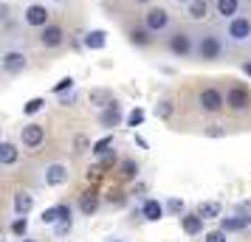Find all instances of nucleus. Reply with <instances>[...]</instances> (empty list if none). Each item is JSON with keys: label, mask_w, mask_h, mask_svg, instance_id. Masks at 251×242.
<instances>
[{"label": "nucleus", "mask_w": 251, "mask_h": 242, "mask_svg": "<svg viewBox=\"0 0 251 242\" xmlns=\"http://www.w3.org/2000/svg\"><path fill=\"white\" fill-rule=\"evenodd\" d=\"M43 104H46V99H31V102L23 107V110H25L28 115H34V113H40V110H43Z\"/></svg>", "instance_id": "obj_29"}, {"label": "nucleus", "mask_w": 251, "mask_h": 242, "mask_svg": "<svg viewBox=\"0 0 251 242\" xmlns=\"http://www.w3.org/2000/svg\"><path fill=\"white\" fill-rule=\"evenodd\" d=\"M110 147H113V138H110V135H107V138H102V141H96V144H93V155H104V152H110Z\"/></svg>", "instance_id": "obj_25"}, {"label": "nucleus", "mask_w": 251, "mask_h": 242, "mask_svg": "<svg viewBox=\"0 0 251 242\" xmlns=\"http://www.w3.org/2000/svg\"><path fill=\"white\" fill-rule=\"evenodd\" d=\"M198 102H201V107H203L206 113H220L226 107V96L217 90V88H206V90H201Z\"/></svg>", "instance_id": "obj_2"}, {"label": "nucleus", "mask_w": 251, "mask_h": 242, "mask_svg": "<svg viewBox=\"0 0 251 242\" xmlns=\"http://www.w3.org/2000/svg\"><path fill=\"white\" fill-rule=\"evenodd\" d=\"M62 40H65V31H62V25L57 23H48L43 31H40V45L43 48H57L62 45Z\"/></svg>", "instance_id": "obj_9"}, {"label": "nucleus", "mask_w": 251, "mask_h": 242, "mask_svg": "<svg viewBox=\"0 0 251 242\" xmlns=\"http://www.w3.org/2000/svg\"><path fill=\"white\" fill-rule=\"evenodd\" d=\"M54 231H57L59 237H65V234L71 231V220H59V222H57V228H54Z\"/></svg>", "instance_id": "obj_33"}, {"label": "nucleus", "mask_w": 251, "mask_h": 242, "mask_svg": "<svg viewBox=\"0 0 251 242\" xmlns=\"http://www.w3.org/2000/svg\"><path fill=\"white\" fill-rule=\"evenodd\" d=\"M119 121H122V107H119L116 102L107 104V107L102 110V115H99V124H102V127H116Z\"/></svg>", "instance_id": "obj_13"}, {"label": "nucleus", "mask_w": 251, "mask_h": 242, "mask_svg": "<svg viewBox=\"0 0 251 242\" xmlns=\"http://www.w3.org/2000/svg\"><path fill=\"white\" fill-rule=\"evenodd\" d=\"M85 45L88 48H104V34L102 31H91V34L85 37Z\"/></svg>", "instance_id": "obj_24"}, {"label": "nucleus", "mask_w": 251, "mask_h": 242, "mask_svg": "<svg viewBox=\"0 0 251 242\" xmlns=\"http://www.w3.org/2000/svg\"><path fill=\"white\" fill-rule=\"evenodd\" d=\"M215 9L223 20H231L237 17V9H240V0H215Z\"/></svg>", "instance_id": "obj_17"}, {"label": "nucleus", "mask_w": 251, "mask_h": 242, "mask_svg": "<svg viewBox=\"0 0 251 242\" xmlns=\"http://www.w3.org/2000/svg\"><path fill=\"white\" fill-rule=\"evenodd\" d=\"M178 3H189V0H178Z\"/></svg>", "instance_id": "obj_43"}, {"label": "nucleus", "mask_w": 251, "mask_h": 242, "mask_svg": "<svg viewBox=\"0 0 251 242\" xmlns=\"http://www.w3.org/2000/svg\"><path fill=\"white\" fill-rule=\"evenodd\" d=\"M144 25H147L152 34H158V31H164V28L170 25V12H167L164 6H152V9H147V14H144Z\"/></svg>", "instance_id": "obj_3"}, {"label": "nucleus", "mask_w": 251, "mask_h": 242, "mask_svg": "<svg viewBox=\"0 0 251 242\" xmlns=\"http://www.w3.org/2000/svg\"><path fill=\"white\" fill-rule=\"evenodd\" d=\"M85 144H88V138H82L79 135V138H76V152H85Z\"/></svg>", "instance_id": "obj_38"}, {"label": "nucleus", "mask_w": 251, "mask_h": 242, "mask_svg": "<svg viewBox=\"0 0 251 242\" xmlns=\"http://www.w3.org/2000/svg\"><path fill=\"white\" fill-rule=\"evenodd\" d=\"M40 220H43L46 225H57V222H59V208H46Z\"/></svg>", "instance_id": "obj_26"}, {"label": "nucleus", "mask_w": 251, "mask_h": 242, "mask_svg": "<svg viewBox=\"0 0 251 242\" xmlns=\"http://www.w3.org/2000/svg\"><path fill=\"white\" fill-rule=\"evenodd\" d=\"M243 70H246V73L251 76V62H246V65H243Z\"/></svg>", "instance_id": "obj_40"}, {"label": "nucleus", "mask_w": 251, "mask_h": 242, "mask_svg": "<svg viewBox=\"0 0 251 242\" xmlns=\"http://www.w3.org/2000/svg\"><path fill=\"white\" fill-rule=\"evenodd\" d=\"M88 102L96 104V107H102V110H104V107H107V104H113L116 99H113V93L107 90V88H93V90L88 93Z\"/></svg>", "instance_id": "obj_14"}, {"label": "nucleus", "mask_w": 251, "mask_h": 242, "mask_svg": "<svg viewBox=\"0 0 251 242\" xmlns=\"http://www.w3.org/2000/svg\"><path fill=\"white\" fill-rule=\"evenodd\" d=\"M59 220H71V206H65V203H59Z\"/></svg>", "instance_id": "obj_35"}, {"label": "nucleus", "mask_w": 251, "mask_h": 242, "mask_svg": "<svg viewBox=\"0 0 251 242\" xmlns=\"http://www.w3.org/2000/svg\"><path fill=\"white\" fill-rule=\"evenodd\" d=\"M206 14H209V0H189V3H186V17H189V20L201 23Z\"/></svg>", "instance_id": "obj_12"}, {"label": "nucleus", "mask_w": 251, "mask_h": 242, "mask_svg": "<svg viewBox=\"0 0 251 242\" xmlns=\"http://www.w3.org/2000/svg\"><path fill=\"white\" fill-rule=\"evenodd\" d=\"M116 163V152L110 150V152H104V158H102V166H113Z\"/></svg>", "instance_id": "obj_34"}, {"label": "nucleus", "mask_w": 251, "mask_h": 242, "mask_svg": "<svg viewBox=\"0 0 251 242\" xmlns=\"http://www.w3.org/2000/svg\"><path fill=\"white\" fill-rule=\"evenodd\" d=\"M23 242H37V240H23Z\"/></svg>", "instance_id": "obj_42"}, {"label": "nucleus", "mask_w": 251, "mask_h": 242, "mask_svg": "<svg viewBox=\"0 0 251 242\" xmlns=\"http://www.w3.org/2000/svg\"><path fill=\"white\" fill-rule=\"evenodd\" d=\"M25 23L34 25V28H46L48 25V9L46 6H40V3L28 6V9H25Z\"/></svg>", "instance_id": "obj_10"}, {"label": "nucleus", "mask_w": 251, "mask_h": 242, "mask_svg": "<svg viewBox=\"0 0 251 242\" xmlns=\"http://www.w3.org/2000/svg\"><path fill=\"white\" fill-rule=\"evenodd\" d=\"M113 242H116V240H113Z\"/></svg>", "instance_id": "obj_44"}, {"label": "nucleus", "mask_w": 251, "mask_h": 242, "mask_svg": "<svg viewBox=\"0 0 251 242\" xmlns=\"http://www.w3.org/2000/svg\"><path fill=\"white\" fill-rule=\"evenodd\" d=\"M20 141H23L25 150H37L43 141H46V127L43 124H25L20 130Z\"/></svg>", "instance_id": "obj_5"}, {"label": "nucleus", "mask_w": 251, "mask_h": 242, "mask_svg": "<svg viewBox=\"0 0 251 242\" xmlns=\"http://www.w3.org/2000/svg\"><path fill=\"white\" fill-rule=\"evenodd\" d=\"M249 222H251V217H246V214H237V217H223L220 228L228 234V231H243V228H249Z\"/></svg>", "instance_id": "obj_18"}, {"label": "nucleus", "mask_w": 251, "mask_h": 242, "mask_svg": "<svg viewBox=\"0 0 251 242\" xmlns=\"http://www.w3.org/2000/svg\"><path fill=\"white\" fill-rule=\"evenodd\" d=\"M170 208H172V211H183V203H178V200H170Z\"/></svg>", "instance_id": "obj_39"}, {"label": "nucleus", "mask_w": 251, "mask_h": 242, "mask_svg": "<svg viewBox=\"0 0 251 242\" xmlns=\"http://www.w3.org/2000/svg\"><path fill=\"white\" fill-rule=\"evenodd\" d=\"M198 214L203 220H215V217H220V203H201V208H198Z\"/></svg>", "instance_id": "obj_23"}, {"label": "nucleus", "mask_w": 251, "mask_h": 242, "mask_svg": "<svg viewBox=\"0 0 251 242\" xmlns=\"http://www.w3.org/2000/svg\"><path fill=\"white\" fill-rule=\"evenodd\" d=\"M71 85H74V79H62V82L57 85V88H54V90H57V93H62L65 88H71Z\"/></svg>", "instance_id": "obj_37"}, {"label": "nucleus", "mask_w": 251, "mask_h": 242, "mask_svg": "<svg viewBox=\"0 0 251 242\" xmlns=\"http://www.w3.org/2000/svg\"><path fill=\"white\" fill-rule=\"evenodd\" d=\"M170 51L175 57H189L192 54V34L189 31H175L170 37Z\"/></svg>", "instance_id": "obj_8"}, {"label": "nucleus", "mask_w": 251, "mask_h": 242, "mask_svg": "<svg viewBox=\"0 0 251 242\" xmlns=\"http://www.w3.org/2000/svg\"><path fill=\"white\" fill-rule=\"evenodd\" d=\"M127 37H130V43H133V45H138V48L152 45V31H150V28H130V31H127Z\"/></svg>", "instance_id": "obj_16"}, {"label": "nucleus", "mask_w": 251, "mask_h": 242, "mask_svg": "<svg viewBox=\"0 0 251 242\" xmlns=\"http://www.w3.org/2000/svg\"><path fill=\"white\" fill-rule=\"evenodd\" d=\"M14 161H17V147L14 144H3L0 147V163L3 166H12Z\"/></svg>", "instance_id": "obj_22"}, {"label": "nucleus", "mask_w": 251, "mask_h": 242, "mask_svg": "<svg viewBox=\"0 0 251 242\" xmlns=\"http://www.w3.org/2000/svg\"><path fill=\"white\" fill-rule=\"evenodd\" d=\"M226 104L234 110V113H243V110H249L251 107V93L249 88H243V85H234L231 90L226 93Z\"/></svg>", "instance_id": "obj_4"}, {"label": "nucleus", "mask_w": 251, "mask_h": 242, "mask_svg": "<svg viewBox=\"0 0 251 242\" xmlns=\"http://www.w3.org/2000/svg\"><path fill=\"white\" fill-rule=\"evenodd\" d=\"M220 54H223V43L217 40V34L201 37V43H198V57L206 59V62H215V59H220Z\"/></svg>", "instance_id": "obj_1"}, {"label": "nucleus", "mask_w": 251, "mask_h": 242, "mask_svg": "<svg viewBox=\"0 0 251 242\" xmlns=\"http://www.w3.org/2000/svg\"><path fill=\"white\" fill-rule=\"evenodd\" d=\"M136 3H150V0H136Z\"/></svg>", "instance_id": "obj_41"}, {"label": "nucleus", "mask_w": 251, "mask_h": 242, "mask_svg": "<svg viewBox=\"0 0 251 242\" xmlns=\"http://www.w3.org/2000/svg\"><path fill=\"white\" fill-rule=\"evenodd\" d=\"M251 37V20L249 17H231V23H228V40L231 43H246Z\"/></svg>", "instance_id": "obj_7"}, {"label": "nucleus", "mask_w": 251, "mask_h": 242, "mask_svg": "<svg viewBox=\"0 0 251 242\" xmlns=\"http://www.w3.org/2000/svg\"><path fill=\"white\" fill-rule=\"evenodd\" d=\"M96 208H99V197H96V192H85V195L79 197V211L85 214V217H91V214H96Z\"/></svg>", "instance_id": "obj_19"}, {"label": "nucleus", "mask_w": 251, "mask_h": 242, "mask_svg": "<svg viewBox=\"0 0 251 242\" xmlns=\"http://www.w3.org/2000/svg\"><path fill=\"white\" fill-rule=\"evenodd\" d=\"M181 228L186 231L189 237H195V234L203 231V217H201V214H183L181 217Z\"/></svg>", "instance_id": "obj_15"}, {"label": "nucleus", "mask_w": 251, "mask_h": 242, "mask_svg": "<svg viewBox=\"0 0 251 242\" xmlns=\"http://www.w3.org/2000/svg\"><path fill=\"white\" fill-rule=\"evenodd\" d=\"M141 214H144V220H150V222H155V220L164 217V206H161L158 200H147L144 206H141Z\"/></svg>", "instance_id": "obj_21"}, {"label": "nucleus", "mask_w": 251, "mask_h": 242, "mask_svg": "<svg viewBox=\"0 0 251 242\" xmlns=\"http://www.w3.org/2000/svg\"><path fill=\"white\" fill-rule=\"evenodd\" d=\"M3 73H9V76H14V73H23L25 65H28V59H25L23 51H6L3 54Z\"/></svg>", "instance_id": "obj_6"}, {"label": "nucleus", "mask_w": 251, "mask_h": 242, "mask_svg": "<svg viewBox=\"0 0 251 242\" xmlns=\"http://www.w3.org/2000/svg\"><path fill=\"white\" fill-rule=\"evenodd\" d=\"M31 206H34V197L28 195V192H17V195H14V211H17L20 217H25V214L31 211Z\"/></svg>", "instance_id": "obj_20"}, {"label": "nucleus", "mask_w": 251, "mask_h": 242, "mask_svg": "<svg viewBox=\"0 0 251 242\" xmlns=\"http://www.w3.org/2000/svg\"><path fill=\"white\" fill-rule=\"evenodd\" d=\"M107 200L119 206V203H125V195H122V192H110V195H107Z\"/></svg>", "instance_id": "obj_36"}, {"label": "nucleus", "mask_w": 251, "mask_h": 242, "mask_svg": "<svg viewBox=\"0 0 251 242\" xmlns=\"http://www.w3.org/2000/svg\"><path fill=\"white\" fill-rule=\"evenodd\" d=\"M136 175H138V163L136 161H125L122 163V177L130 180V177H136Z\"/></svg>", "instance_id": "obj_27"}, {"label": "nucleus", "mask_w": 251, "mask_h": 242, "mask_svg": "<svg viewBox=\"0 0 251 242\" xmlns=\"http://www.w3.org/2000/svg\"><path fill=\"white\" fill-rule=\"evenodd\" d=\"M12 231H14V234H17V237H23L25 231H28V222H25V217L14 220V222H12Z\"/></svg>", "instance_id": "obj_32"}, {"label": "nucleus", "mask_w": 251, "mask_h": 242, "mask_svg": "<svg viewBox=\"0 0 251 242\" xmlns=\"http://www.w3.org/2000/svg\"><path fill=\"white\" fill-rule=\"evenodd\" d=\"M203 242H228L226 240V231H223V228H220V231H209V234L203 237Z\"/></svg>", "instance_id": "obj_30"}, {"label": "nucleus", "mask_w": 251, "mask_h": 242, "mask_svg": "<svg viewBox=\"0 0 251 242\" xmlns=\"http://www.w3.org/2000/svg\"><path fill=\"white\" fill-rule=\"evenodd\" d=\"M172 110H175V107H172V102H167V99H164V102H158V107H155V115H158V118H170Z\"/></svg>", "instance_id": "obj_28"}, {"label": "nucleus", "mask_w": 251, "mask_h": 242, "mask_svg": "<svg viewBox=\"0 0 251 242\" xmlns=\"http://www.w3.org/2000/svg\"><path fill=\"white\" fill-rule=\"evenodd\" d=\"M141 121H144V110H138V107H136L130 115H127V124H130V127H138Z\"/></svg>", "instance_id": "obj_31"}, {"label": "nucleus", "mask_w": 251, "mask_h": 242, "mask_svg": "<svg viewBox=\"0 0 251 242\" xmlns=\"http://www.w3.org/2000/svg\"><path fill=\"white\" fill-rule=\"evenodd\" d=\"M68 180V169L62 166V163H51L46 169V183L48 186H62Z\"/></svg>", "instance_id": "obj_11"}]
</instances>
